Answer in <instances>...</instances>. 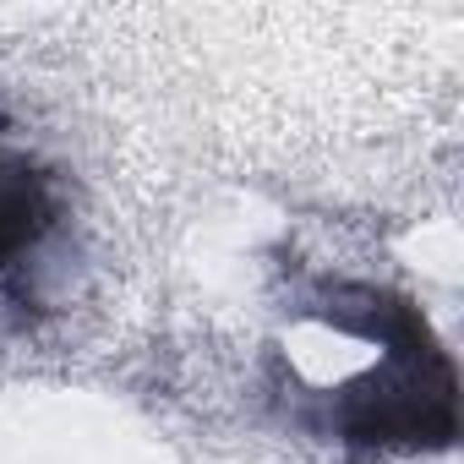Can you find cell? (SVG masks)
Here are the masks:
<instances>
[{
  "mask_svg": "<svg viewBox=\"0 0 464 464\" xmlns=\"http://www.w3.org/2000/svg\"><path fill=\"white\" fill-rule=\"evenodd\" d=\"M55 224V191L23 148L0 137V268H17Z\"/></svg>",
  "mask_w": 464,
  "mask_h": 464,
  "instance_id": "1",
  "label": "cell"
}]
</instances>
